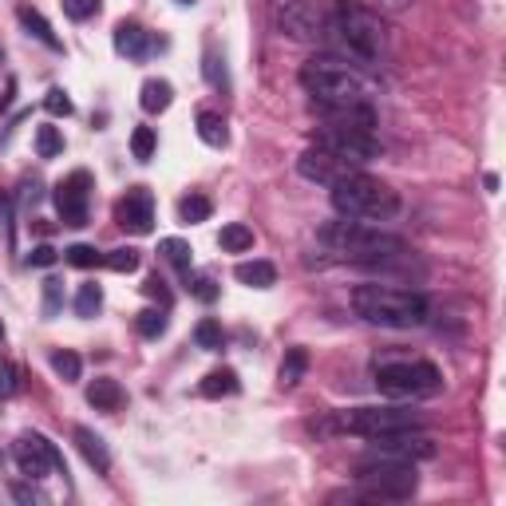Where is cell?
Returning a JSON list of instances; mask_svg holds the SVG:
<instances>
[{"label": "cell", "instance_id": "277c9868", "mask_svg": "<svg viewBox=\"0 0 506 506\" xmlns=\"http://www.w3.org/2000/svg\"><path fill=\"white\" fill-rule=\"evenodd\" d=\"M416 491H419L416 463L368 451V455H360L356 459V491L333 494V502L336 499H349V502H403Z\"/></svg>", "mask_w": 506, "mask_h": 506}, {"label": "cell", "instance_id": "f35d334b", "mask_svg": "<svg viewBox=\"0 0 506 506\" xmlns=\"http://www.w3.org/2000/svg\"><path fill=\"white\" fill-rule=\"evenodd\" d=\"M99 0H64V16H72V20H91V16H99Z\"/></svg>", "mask_w": 506, "mask_h": 506}, {"label": "cell", "instance_id": "44dd1931", "mask_svg": "<svg viewBox=\"0 0 506 506\" xmlns=\"http://www.w3.org/2000/svg\"><path fill=\"white\" fill-rule=\"evenodd\" d=\"M198 392L206 395V400H222V395H238L242 392V380L234 368H214V372H206V380L198 384Z\"/></svg>", "mask_w": 506, "mask_h": 506}, {"label": "cell", "instance_id": "5b68a950", "mask_svg": "<svg viewBox=\"0 0 506 506\" xmlns=\"http://www.w3.org/2000/svg\"><path fill=\"white\" fill-rule=\"evenodd\" d=\"M352 309H356V317L380 328H419L432 317V305H427L424 293L395 289V285H356Z\"/></svg>", "mask_w": 506, "mask_h": 506}, {"label": "cell", "instance_id": "6da1fadb", "mask_svg": "<svg viewBox=\"0 0 506 506\" xmlns=\"http://www.w3.org/2000/svg\"><path fill=\"white\" fill-rule=\"evenodd\" d=\"M325 44L356 67H372L384 56V24L364 4L341 0L333 12H325Z\"/></svg>", "mask_w": 506, "mask_h": 506}, {"label": "cell", "instance_id": "ab89813d", "mask_svg": "<svg viewBox=\"0 0 506 506\" xmlns=\"http://www.w3.org/2000/svg\"><path fill=\"white\" fill-rule=\"evenodd\" d=\"M142 293H147L150 301H158L163 309H171V289H166V281H163L158 273H150L147 281H142Z\"/></svg>", "mask_w": 506, "mask_h": 506}, {"label": "cell", "instance_id": "f546056e", "mask_svg": "<svg viewBox=\"0 0 506 506\" xmlns=\"http://www.w3.org/2000/svg\"><path fill=\"white\" fill-rule=\"evenodd\" d=\"M166 309H142L139 317H134V328H139V336L142 341H158V336L166 333Z\"/></svg>", "mask_w": 506, "mask_h": 506}, {"label": "cell", "instance_id": "4316f807", "mask_svg": "<svg viewBox=\"0 0 506 506\" xmlns=\"http://www.w3.org/2000/svg\"><path fill=\"white\" fill-rule=\"evenodd\" d=\"M210 214H214V202H210L206 194H187V198L179 202V222L182 226H198V222H206Z\"/></svg>", "mask_w": 506, "mask_h": 506}, {"label": "cell", "instance_id": "c3c4849f", "mask_svg": "<svg viewBox=\"0 0 506 506\" xmlns=\"http://www.w3.org/2000/svg\"><path fill=\"white\" fill-rule=\"evenodd\" d=\"M179 4H194V0H179Z\"/></svg>", "mask_w": 506, "mask_h": 506}, {"label": "cell", "instance_id": "ffe728a7", "mask_svg": "<svg viewBox=\"0 0 506 506\" xmlns=\"http://www.w3.org/2000/svg\"><path fill=\"white\" fill-rule=\"evenodd\" d=\"M234 277H238L242 285H249V289H269V285H277V265L273 261H242L238 269H234Z\"/></svg>", "mask_w": 506, "mask_h": 506}, {"label": "cell", "instance_id": "cb8c5ba5", "mask_svg": "<svg viewBox=\"0 0 506 506\" xmlns=\"http://www.w3.org/2000/svg\"><path fill=\"white\" fill-rule=\"evenodd\" d=\"M309 372V349H289L281 360V368H277V384L281 387H297L301 380Z\"/></svg>", "mask_w": 506, "mask_h": 506}, {"label": "cell", "instance_id": "d4e9b609", "mask_svg": "<svg viewBox=\"0 0 506 506\" xmlns=\"http://www.w3.org/2000/svg\"><path fill=\"white\" fill-rule=\"evenodd\" d=\"M198 139L206 142V147H214V150H222L226 142H230V131H226V119L218 111H198Z\"/></svg>", "mask_w": 506, "mask_h": 506}, {"label": "cell", "instance_id": "30bf717a", "mask_svg": "<svg viewBox=\"0 0 506 506\" xmlns=\"http://www.w3.org/2000/svg\"><path fill=\"white\" fill-rule=\"evenodd\" d=\"M12 459L20 467V475H28L32 483H40L44 475H67L64 451L52 440H44L40 432H24L20 440L12 443Z\"/></svg>", "mask_w": 506, "mask_h": 506}, {"label": "cell", "instance_id": "83f0119b", "mask_svg": "<svg viewBox=\"0 0 506 506\" xmlns=\"http://www.w3.org/2000/svg\"><path fill=\"white\" fill-rule=\"evenodd\" d=\"M218 246H222L226 253H246V249H253V230H249L246 222L222 226V234H218Z\"/></svg>", "mask_w": 506, "mask_h": 506}, {"label": "cell", "instance_id": "4dcf8cb0", "mask_svg": "<svg viewBox=\"0 0 506 506\" xmlns=\"http://www.w3.org/2000/svg\"><path fill=\"white\" fill-rule=\"evenodd\" d=\"M104 309V289H99L96 281H88V285H80V293H75V317H83V320H91Z\"/></svg>", "mask_w": 506, "mask_h": 506}, {"label": "cell", "instance_id": "ac0fdd59", "mask_svg": "<svg viewBox=\"0 0 506 506\" xmlns=\"http://www.w3.org/2000/svg\"><path fill=\"white\" fill-rule=\"evenodd\" d=\"M123 387H119V380H111V376H99V380H91L88 384V403L96 411H119L123 408Z\"/></svg>", "mask_w": 506, "mask_h": 506}, {"label": "cell", "instance_id": "836d02e7", "mask_svg": "<svg viewBox=\"0 0 506 506\" xmlns=\"http://www.w3.org/2000/svg\"><path fill=\"white\" fill-rule=\"evenodd\" d=\"M60 150H64V134H60V126H52V123L36 126V155H40V158H56Z\"/></svg>", "mask_w": 506, "mask_h": 506}, {"label": "cell", "instance_id": "4fadbf2b", "mask_svg": "<svg viewBox=\"0 0 506 506\" xmlns=\"http://www.w3.org/2000/svg\"><path fill=\"white\" fill-rule=\"evenodd\" d=\"M56 210H60L64 226H88V210H91V174L88 171H72L67 179L56 182Z\"/></svg>", "mask_w": 506, "mask_h": 506}, {"label": "cell", "instance_id": "d6986e66", "mask_svg": "<svg viewBox=\"0 0 506 506\" xmlns=\"http://www.w3.org/2000/svg\"><path fill=\"white\" fill-rule=\"evenodd\" d=\"M16 16H20V24H24V28H28V36H36L40 44H44V48H52V52H64V40L52 32V24L44 20V12H40V8H28V4H24Z\"/></svg>", "mask_w": 506, "mask_h": 506}, {"label": "cell", "instance_id": "f1b7e54d", "mask_svg": "<svg viewBox=\"0 0 506 506\" xmlns=\"http://www.w3.org/2000/svg\"><path fill=\"white\" fill-rule=\"evenodd\" d=\"M194 341H198V349H206V352H222L226 349V333H222V325H218L214 317H206V320L194 325Z\"/></svg>", "mask_w": 506, "mask_h": 506}, {"label": "cell", "instance_id": "bcb514c9", "mask_svg": "<svg viewBox=\"0 0 506 506\" xmlns=\"http://www.w3.org/2000/svg\"><path fill=\"white\" fill-rule=\"evenodd\" d=\"M0 341H4V320H0Z\"/></svg>", "mask_w": 506, "mask_h": 506}, {"label": "cell", "instance_id": "7bdbcfd3", "mask_svg": "<svg viewBox=\"0 0 506 506\" xmlns=\"http://www.w3.org/2000/svg\"><path fill=\"white\" fill-rule=\"evenodd\" d=\"M12 392H16V368L0 356V400H8Z\"/></svg>", "mask_w": 506, "mask_h": 506}, {"label": "cell", "instance_id": "74e56055", "mask_svg": "<svg viewBox=\"0 0 506 506\" xmlns=\"http://www.w3.org/2000/svg\"><path fill=\"white\" fill-rule=\"evenodd\" d=\"M182 281H187L194 297L206 301V305H210V301H218V285H214V277H206V273H187Z\"/></svg>", "mask_w": 506, "mask_h": 506}, {"label": "cell", "instance_id": "484cf974", "mask_svg": "<svg viewBox=\"0 0 506 506\" xmlns=\"http://www.w3.org/2000/svg\"><path fill=\"white\" fill-rule=\"evenodd\" d=\"M158 253H163V261H171V265L179 269L182 277L190 273V265H194V249H190V242H182V238H163V242H158Z\"/></svg>", "mask_w": 506, "mask_h": 506}, {"label": "cell", "instance_id": "8d00e7d4", "mask_svg": "<svg viewBox=\"0 0 506 506\" xmlns=\"http://www.w3.org/2000/svg\"><path fill=\"white\" fill-rule=\"evenodd\" d=\"M64 309V281L60 277H48L44 281V320H56Z\"/></svg>", "mask_w": 506, "mask_h": 506}, {"label": "cell", "instance_id": "9a60e30c", "mask_svg": "<svg viewBox=\"0 0 506 506\" xmlns=\"http://www.w3.org/2000/svg\"><path fill=\"white\" fill-rule=\"evenodd\" d=\"M372 451L380 455H392V459H432L435 455V440L424 435L419 427H408V432H387V435H376L372 440Z\"/></svg>", "mask_w": 506, "mask_h": 506}, {"label": "cell", "instance_id": "2e32d148", "mask_svg": "<svg viewBox=\"0 0 506 506\" xmlns=\"http://www.w3.org/2000/svg\"><path fill=\"white\" fill-rule=\"evenodd\" d=\"M115 52L126 56V60H147L150 52H155V36H150L142 24L134 20H119L115 24Z\"/></svg>", "mask_w": 506, "mask_h": 506}, {"label": "cell", "instance_id": "e575fe53", "mask_svg": "<svg viewBox=\"0 0 506 506\" xmlns=\"http://www.w3.org/2000/svg\"><path fill=\"white\" fill-rule=\"evenodd\" d=\"M64 261L67 265H75V269H91V265H104V253H99L96 246H67L64 249Z\"/></svg>", "mask_w": 506, "mask_h": 506}, {"label": "cell", "instance_id": "7a4b0ae2", "mask_svg": "<svg viewBox=\"0 0 506 506\" xmlns=\"http://www.w3.org/2000/svg\"><path fill=\"white\" fill-rule=\"evenodd\" d=\"M301 88L313 104H372L376 83L364 75V67L349 64L336 52H320L301 64Z\"/></svg>", "mask_w": 506, "mask_h": 506}, {"label": "cell", "instance_id": "d590c367", "mask_svg": "<svg viewBox=\"0 0 506 506\" xmlns=\"http://www.w3.org/2000/svg\"><path fill=\"white\" fill-rule=\"evenodd\" d=\"M104 265H107V269H115V273H134V269H139V249L119 246V249L104 253Z\"/></svg>", "mask_w": 506, "mask_h": 506}, {"label": "cell", "instance_id": "5bb4252c", "mask_svg": "<svg viewBox=\"0 0 506 506\" xmlns=\"http://www.w3.org/2000/svg\"><path fill=\"white\" fill-rule=\"evenodd\" d=\"M115 222H119V230L126 234H150L155 230V198H150L147 187H131L123 194L119 202H115Z\"/></svg>", "mask_w": 506, "mask_h": 506}, {"label": "cell", "instance_id": "7dc6e473", "mask_svg": "<svg viewBox=\"0 0 506 506\" xmlns=\"http://www.w3.org/2000/svg\"><path fill=\"white\" fill-rule=\"evenodd\" d=\"M0 64H4V48H0Z\"/></svg>", "mask_w": 506, "mask_h": 506}, {"label": "cell", "instance_id": "681fc988", "mask_svg": "<svg viewBox=\"0 0 506 506\" xmlns=\"http://www.w3.org/2000/svg\"><path fill=\"white\" fill-rule=\"evenodd\" d=\"M0 206H4V198H0Z\"/></svg>", "mask_w": 506, "mask_h": 506}, {"label": "cell", "instance_id": "f6af8a7d", "mask_svg": "<svg viewBox=\"0 0 506 506\" xmlns=\"http://www.w3.org/2000/svg\"><path fill=\"white\" fill-rule=\"evenodd\" d=\"M372 4L387 8V12H400V8H411V0H372Z\"/></svg>", "mask_w": 506, "mask_h": 506}, {"label": "cell", "instance_id": "d6a6232c", "mask_svg": "<svg viewBox=\"0 0 506 506\" xmlns=\"http://www.w3.org/2000/svg\"><path fill=\"white\" fill-rule=\"evenodd\" d=\"M52 372L64 380V384H72V380H80V372H83V360L75 356L72 349H56L52 352Z\"/></svg>", "mask_w": 506, "mask_h": 506}, {"label": "cell", "instance_id": "e0dca14e", "mask_svg": "<svg viewBox=\"0 0 506 506\" xmlns=\"http://www.w3.org/2000/svg\"><path fill=\"white\" fill-rule=\"evenodd\" d=\"M75 447H80V455L88 459V467L96 471V475L111 471V451H107L104 435H96L91 427H75Z\"/></svg>", "mask_w": 506, "mask_h": 506}, {"label": "cell", "instance_id": "7402d4cb", "mask_svg": "<svg viewBox=\"0 0 506 506\" xmlns=\"http://www.w3.org/2000/svg\"><path fill=\"white\" fill-rule=\"evenodd\" d=\"M139 104H142V111L147 115H163L166 107L174 104V88L166 80H147L142 83V91H139Z\"/></svg>", "mask_w": 506, "mask_h": 506}, {"label": "cell", "instance_id": "8992f818", "mask_svg": "<svg viewBox=\"0 0 506 506\" xmlns=\"http://www.w3.org/2000/svg\"><path fill=\"white\" fill-rule=\"evenodd\" d=\"M333 194V210L341 218H356V222H387V218L400 214V194H395L387 182L372 179L364 171H352L349 179L333 182L328 187Z\"/></svg>", "mask_w": 506, "mask_h": 506}, {"label": "cell", "instance_id": "60d3db41", "mask_svg": "<svg viewBox=\"0 0 506 506\" xmlns=\"http://www.w3.org/2000/svg\"><path fill=\"white\" fill-rule=\"evenodd\" d=\"M44 107H48V115H56V119H60V115H64V119L72 115V99H67L60 88L48 91V96H44Z\"/></svg>", "mask_w": 506, "mask_h": 506}, {"label": "cell", "instance_id": "603a6c76", "mask_svg": "<svg viewBox=\"0 0 506 506\" xmlns=\"http://www.w3.org/2000/svg\"><path fill=\"white\" fill-rule=\"evenodd\" d=\"M202 75L214 91H230V67H226V56L214 44H206V52H202Z\"/></svg>", "mask_w": 506, "mask_h": 506}, {"label": "cell", "instance_id": "8fae6325", "mask_svg": "<svg viewBox=\"0 0 506 506\" xmlns=\"http://www.w3.org/2000/svg\"><path fill=\"white\" fill-rule=\"evenodd\" d=\"M313 142L325 150H333V155L349 158V163L364 166L372 163V158L380 155V139L376 131H360V126H333V123H320L313 131Z\"/></svg>", "mask_w": 506, "mask_h": 506}, {"label": "cell", "instance_id": "b9f144b4", "mask_svg": "<svg viewBox=\"0 0 506 506\" xmlns=\"http://www.w3.org/2000/svg\"><path fill=\"white\" fill-rule=\"evenodd\" d=\"M56 261H60V253H56L52 246H36L28 253V265L32 269H48V265H56Z\"/></svg>", "mask_w": 506, "mask_h": 506}, {"label": "cell", "instance_id": "ee69618b", "mask_svg": "<svg viewBox=\"0 0 506 506\" xmlns=\"http://www.w3.org/2000/svg\"><path fill=\"white\" fill-rule=\"evenodd\" d=\"M12 499L16 502H48L44 491H36V487H28V483H12Z\"/></svg>", "mask_w": 506, "mask_h": 506}, {"label": "cell", "instance_id": "3957f363", "mask_svg": "<svg viewBox=\"0 0 506 506\" xmlns=\"http://www.w3.org/2000/svg\"><path fill=\"white\" fill-rule=\"evenodd\" d=\"M317 242L328 246L333 253H341L352 265H376V261H392V257H408L411 246L400 234H387L372 222H356V218H341V222H325L317 230Z\"/></svg>", "mask_w": 506, "mask_h": 506}, {"label": "cell", "instance_id": "52a82bcc", "mask_svg": "<svg viewBox=\"0 0 506 506\" xmlns=\"http://www.w3.org/2000/svg\"><path fill=\"white\" fill-rule=\"evenodd\" d=\"M408 427H419V416L411 408H395V403H384V408H349V411H336L333 419L325 424H313V432L328 435V432H341V435H360V440H376V435L387 432H408Z\"/></svg>", "mask_w": 506, "mask_h": 506}, {"label": "cell", "instance_id": "ba28073f", "mask_svg": "<svg viewBox=\"0 0 506 506\" xmlns=\"http://www.w3.org/2000/svg\"><path fill=\"white\" fill-rule=\"evenodd\" d=\"M376 387L387 400H424L443 387V372L432 360H400V364L376 368Z\"/></svg>", "mask_w": 506, "mask_h": 506}, {"label": "cell", "instance_id": "9c48e42d", "mask_svg": "<svg viewBox=\"0 0 506 506\" xmlns=\"http://www.w3.org/2000/svg\"><path fill=\"white\" fill-rule=\"evenodd\" d=\"M265 16L273 32L297 44H325V8L317 0H269Z\"/></svg>", "mask_w": 506, "mask_h": 506}, {"label": "cell", "instance_id": "1f68e13d", "mask_svg": "<svg viewBox=\"0 0 506 506\" xmlns=\"http://www.w3.org/2000/svg\"><path fill=\"white\" fill-rule=\"evenodd\" d=\"M155 150H158L155 126H134V131H131V155L139 158V163H150V158H155Z\"/></svg>", "mask_w": 506, "mask_h": 506}, {"label": "cell", "instance_id": "7c38bea8", "mask_svg": "<svg viewBox=\"0 0 506 506\" xmlns=\"http://www.w3.org/2000/svg\"><path fill=\"white\" fill-rule=\"evenodd\" d=\"M352 171H364V166L349 163V158L333 155V150L317 147V142H313L309 150H301V158H297V174H301L305 182H317V187H333V182L349 179Z\"/></svg>", "mask_w": 506, "mask_h": 506}]
</instances>
